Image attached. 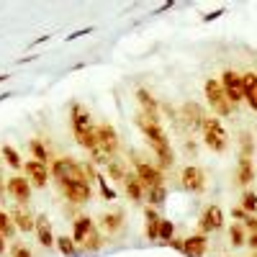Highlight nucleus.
<instances>
[{
  "mask_svg": "<svg viewBox=\"0 0 257 257\" xmlns=\"http://www.w3.org/2000/svg\"><path fill=\"white\" fill-rule=\"evenodd\" d=\"M24 170H26V180L34 188H47L49 185V165L29 160V162H24Z\"/></svg>",
  "mask_w": 257,
  "mask_h": 257,
  "instance_id": "f8f14e48",
  "label": "nucleus"
},
{
  "mask_svg": "<svg viewBox=\"0 0 257 257\" xmlns=\"http://www.w3.org/2000/svg\"><path fill=\"white\" fill-rule=\"evenodd\" d=\"M100 226L105 234H111V237H116V234L126 226V213L121 208H113V211H105L100 213Z\"/></svg>",
  "mask_w": 257,
  "mask_h": 257,
  "instance_id": "6ab92c4d",
  "label": "nucleus"
},
{
  "mask_svg": "<svg viewBox=\"0 0 257 257\" xmlns=\"http://www.w3.org/2000/svg\"><path fill=\"white\" fill-rule=\"evenodd\" d=\"M34 234H36V242L44 247V249L57 247V237H54V231H52V221H49L47 213H39V216H36V229H34Z\"/></svg>",
  "mask_w": 257,
  "mask_h": 257,
  "instance_id": "ddd939ff",
  "label": "nucleus"
},
{
  "mask_svg": "<svg viewBox=\"0 0 257 257\" xmlns=\"http://www.w3.org/2000/svg\"><path fill=\"white\" fill-rule=\"evenodd\" d=\"M57 249H59L64 257H77V254H80V244H77L72 237H57Z\"/></svg>",
  "mask_w": 257,
  "mask_h": 257,
  "instance_id": "cd10ccee",
  "label": "nucleus"
},
{
  "mask_svg": "<svg viewBox=\"0 0 257 257\" xmlns=\"http://www.w3.org/2000/svg\"><path fill=\"white\" fill-rule=\"evenodd\" d=\"M239 208H244L249 216H254V213H257V193H254V190H244V193H242Z\"/></svg>",
  "mask_w": 257,
  "mask_h": 257,
  "instance_id": "2f4dec72",
  "label": "nucleus"
},
{
  "mask_svg": "<svg viewBox=\"0 0 257 257\" xmlns=\"http://www.w3.org/2000/svg\"><path fill=\"white\" fill-rule=\"evenodd\" d=\"M8 196L18 203V206H29L31 203V183L24 175H13L8 178Z\"/></svg>",
  "mask_w": 257,
  "mask_h": 257,
  "instance_id": "9b49d317",
  "label": "nucleus"
},
{
  "mask_svg": "<svg viewBox=\"0 0 257 257\" xmlns=\"http://www.w3.org/2000/svg\"><path fill=\"white\" fill-rule=\"evenodd\" d=\"M231 216H234V219H242V224H244L249 213H247L244 208H239V206H234V208H231Z\"/></svg>",
  "mask_w": 257,
  "mask_h": 257,
  "instance_id": "4c0bfd02",
  "label": "nucleus"
},
{
  "mask_svg": "<svg viewBox=\"0 0 257 257\" xmlns=\"http://www.w3.org/2000/svg\"><path fill=\"white\" fill-rule=\"evenodd\" d=\"M234 183L247 188L254 183V167H252V160L249 157H239L237 160V170H234Z\"/></svg>",
  "mask_w": 257,
  "mask_h": 257,
  "instance_id": "4be33fe9",
  "label": "nucleus"
},
{
  "mask_svg": "<svg viewBox=\"0 0 257 257\" xmlns=\"http://www.w3.org/2000/svg\"><path fill=\"white\" fill-rule=\"evenodd\" d=\"M183 244H185V239H180V237H173L167 242V247H173V249H178V252H183Z\"/></svg>",
  "mask_w": 257,
  "mask_h": 257,
  "instance_id": "58836bf2",
  "label": "nucleus"
},
{
  "mask_svg": "<svg viewBox=\"0 0 257 257\" xmlns=\"http://www.w3.org/2000/svg\"><path fill=\"white\" fill-rule=\"evenodd\" d=\"M132 162H134V175L144 183V188H157V185H165V175H162V170L152 162H144L139 160L134 152H132Z\"/></svg>",
  "mask_w": 257,
  "mask_h": 257,
  "instance_id": "39448f33",
  "label": "nucleus"
},
{
  "mask_svg": "<svg viewBox=\"0 0 257 257\" xmlns=\"http://www.w3.org/2000/svg\"><path fill=\"white\" fill-rule=\"evenodd\" d=\"M29 152H31V160L49 165V149L44 147V142H41V139H36V137L29 139Z\"/></svg>",
  "mask_w": 257,
  "mask_h": 257,
  "instance_id": "a878e982",
  "label": "nucleus"
},
{
  "mask_svg": "<svg viewBox=\"0 0 257 257\" xmlns=\"http://www.w3.org/2000/svg\"><path fill=\"white\" fill-rule=\"evenodd\" d=\"M219 82H221V88H224V93H226V98H229L231 105H237L239 100H244V80H242V72L224 70L221 77H219Z\"/></svg>",
  "mask_w": 257,
  "mask_h": 257,
  "instance_id": "423d86ee",
  "label": "nucleus"
},
{
  "mask_svg": "<svg viewBox=\"0 0 257 257\" xmlns=\"http://www.w3.org/2000/svg\"><path fill=\"white\" fill-rule=\"evenodd\" d=\"M137 126H139V132L144 134L147 144L152 147V152H155V160L160 162V167H173L175 162V155H173V147H170V139H167V132L162 128L160 121H152V118H147L142 111L134 116Z\"/></svg>",
  "mask_w": 257,
  "mask_h": 257,
  "instance_id": "f257e3e1",
  "label": "nucleus"
},
{
  "mask_svg": "<svg viewBox=\"0 0 257 257\" xmlns=\"http://www.w3.org/2000/svg\"><path fill=\"white\" fill-rule=\"evenodd\" d=\"M252 152H254L252 134L249 132H242V137H239V157H249L252 160Z\"/></svg>",
  "mask_w": 257,
  "mask_h": 257,
  "instance_id": "72a5a7b5",
  "label": "nucleus"
},
{
  "mask_svg": "<svg viewBox=\"0 0 257 257\" xmlns=\"http://www.w3.org/2000/svg\"><path fill=\"white\" fill-rule=\"evenodd\" d=\"M105 175H108L111 180H116V183H123L126 170H123V165H121L118 160H111L108 165H105Z\"/></svg>",
  "mask_w": 257,
  "mask_h": 257,
  "instance_id": "7c9ffc66",
  "label": "nucleus"
},
{
  "mask_svg": "<svg viewBox=\"0 0 257 257\" xmlns=\"http://www.w3.org/2000/svg\"><path fill=\"white\" fill-rule=\"evenodd\" d=\"M93 229H95V224H93L90 216H77V219L72 221V239H75L77 244H82V239L88 237Z\"/></svg>",
  "mask_w": 257,
  "mask_h": 257,
  "instance_id": "b1692460",
  "label": "nucleus"
},
{
  "mask_svg": "<svg viewBox=\"0 0 257 257\" xmlns=\"http://www.w3.org/2000/svg\"><path fill=\"white\" fill-rule=\"evenodd\" d=\"M59 190H62L64 201H70V203H88L93 196L88 183H64V185H59Z\"/></svg>",
  "mask_w": 257,
  "mask_h": 257,
  "instance_id": "4468645a",
  "label": "nucleus"
},
{
  "mask_svg": "<svg viewBox=\"0 0 257 257\" xmlns=\"http://www.w3.org/2000/svg\"><path fill=\"white\" fill-rule=\"evenodd\" d=\"M180 183L188 193H196V196H201V193L206 190V173L203 167L198 165H185L180 170Z\"/></svg>",
  "mask_w": 257,
  "mask_h": 257,
  "instance_id": "0eeeda50",
  "label": "nucleus"
},
{
  "mask_svg": "<svg viewBox=\"0 0 257 257\" xmlns=\"http://www.w3.org/2000/svg\"><path fill=\"white\" fill-rule=\"evenodd\" d=\"M121 185H123V193H126L128 201H134V203H142V201H144L147 188H144V183H142L134 173H126V178H123Z\"/></svg>",
  "mask_w": 257,
  "mask_h": 257,
  "instance_id": "aec40b11",
  "label": "nucleus"
},
{
  "mask_svg": "<svg viewBox=\"0 0 257 257\" xmlns=\"http://www.w3.org/2000/svg\"><path fill=\"white\" fill-rule=\"evenodd\" d=\"M103 244H105V242H103V237H100L98 229H93L88 237L82 239V249H85V252H98V249H103Z\"/></svg>",
  "mask_w": 257,
  "mask_h": 257,
  "instance_id": "c85d7f7f",
  "label": "nucleus"
},
{
  "mask_svg": "<svg viewBox=\"0 0 257 257\" xmlns=\"http://www.w3.org/2000/svg\"><path fill=\"white\" fill-rule=\"evenodd\" d=\"M8 252V242H6V237L0 234V254H6Z\"/></svg>",
  "mask_w": 257,
  "mask_h": 257,
  "instance_id": "37998d69",
  "label": "nucleus"
},
{
  "mask_svg": "<svg viewBox=\"0 0 257 257\" xmlns=\"http://www.w3.org/2000/svg\"><path fill=\"white\" fill-rule=\"evenodd\" d=\"M201 134H203V142H206V147L211 149V152L224 155L229 149V134H226V128H224L219 116H208L201 126Z\"/></svg>",
  "mask_w": 257,
  "mask_h": 257,
  "instance_id": "f03ea898",
  "label": "nucleus"
},
{
  "mask_svg": "<svg viewBox=\"0 0 257 257\" xmlns=\"http://www.w3.org/2000/svg\"><path fill=\"white\" fill-rule=\"evenodd\" d=\"M203 93H206V103L211 105V111L216 113V116H231L234 113V105L229 103L224 88H221V82L216 77H208L206 85H203Z\"/></svg>",
  "mask_w": 257,
  "mask_h": 257,
  "instance_id": "20e7f679",
  "label": "nucleus"
},
{
  "mask_svg": "<svg viewBox=\"0 0 257 257\" xmlns=\"http://www.w3.org/2000/svg\"><path fill=\"white\" fill-rule=\"evenodd\" d=\"M8 77H11V75H0V82H6Z\"/></svg>",
  "mask_w": 257,
  "mask_h": 257,
  "instance_id": "49530a36",
  "label": "nucleus"
},
{
  "mask_svg": "<svg viewBox=\"0 0 257 257\" xmlns=\"http://www.w3.org/2000/svg\"><path fill=\"white\" fill-rule=\"evenodd\" d=\"M244 229H249V231H257V216H247V221H244Z\"/></svg>",
  "mask_w": 257,
  "mask_h": 257,
  "instance_id": "ea45409f",
  "label": "nucleus"
},
{
  "mask_svg": "<svg viewBox=\"0 0 257 257\" xmlns=\"http://www.w3.org/2000/svg\"><path fill=\"white\" fill-rule=\"evenodd\" d=\"M137 103H139V111L147 116V118H152V121H160V100L149 93L147 88H137Z\"/></svg>",
  "mask_w": 257,
  "mask_h": 257,
  "instance_id": "2eb2a0df",
  "label": "nucleus"
},
{
  "mask_svg": "<svg viewBox=\"0 0 257 257\" xmlns=\"http://www.w3.org/2000/svg\"><path fill=\"white\" fill-rule=\"evenodd\" d=\"M95 134H98V144H100V152H105L108 157H116L118 149H121V142H118V132L111 126V123H100L95 126Z\"/></svg>",
  "mask_w": 257,
  "mask_h": 257,
  "instance_id": "1a4fd4ad",
  "label": "nucleus"
},
{
  "mask_svg": "<svg viewBox=\"0 0 257 257\" xmlns=\"http://www.w3.org/2000/svg\"><path fill=\"white\" fill-rule=\"evenodd\" d=\"M224 226V211L221 206L216 203H208L201 213V219H198V231L201 234H211V231H219Z\"/></svg>",
  "mask_w": 257,
  "mask_h": 257,
  "instance_id": "9d476101",
  "label": "nucleus"
},
{
  "mask_svg": "<svg viewBox=\"0 0 257 257\" xmlns=\"http://www.w3.org/2000/svg\"><path fill=\"white\" fill-rule=\"evenodd\" d=\"M247 247L249 249H257V231H252L249 237H247Z\"/></svg>",
  "mask_w": 257,
  "mask_h": 257,
  "instance_id": "a19ab883",
  "label": "nucleus"
},
{
  "mask_svg": "<svg viewBox=\"0 0 257 257\" xmlns=\"http://www.w3.org/2000/svg\"><path fill=\"white\" fill-rule=\"evenodd\" d=\"M229 244L237 247V249L247 244V231H244V224H242V221H234V224L229 226Z\"/></svg>",
  "mask_w": 257,
  "mask_h": 257,
  "instance_id": "393cba45",
  "label": "nucleus"
},
{
  "mask_svg": "<svg viewBox=\"0 0 257 257\" xmlns=\"http://www.w3.org/2000/svg\"><path fill=\"white\" fill-rule=\"evenodd\" d=\"M70 126H72L75 139L95 128V126H93V118H90V111L85 108L82 103H72V105H70Z\"/></svg>",
  "mask_w": 257,
  "mask_h": 257,
  "instance_id": "6e6552de",
  "label": "nucleus"
},
{
  "mask_svg": "<svg viewBox=\"0 0 257 257\" xmlns=\"http://www.w3.org/2000/svg\"><path fill=\"white\" fill-rule=\"evenodd\" d=\"M11 219H13V224H16V229L18 231H24V234H31L34 229H36V216L31 213V208L29 206H13V211H11Z\"/></svg>",
  "mask_w": 257,
  "mask_h": 257,
  "instance_id": "f3484780",
  "label": "nucleus"
},
{
  "mask_svg": "<svg viewBox=\"0 0 257 257\" xmlns=\"http://www.w3.org/2000/svg\"><path fill=\"white\" fill-rule=\"evenodd\" d=\"M18 229H16V224H13V219H11V213H6V211H0V234L8 239V237H13Z\"/></svg>",
  "mask_w": 257,
  "mask_h": 257,
  "instance_id": "473e14b6",
  "label": "nucleus"
},
{
  "mask_svg": "<svg viewBox=\"0 0 257 257\" xmlns=\"http://www.w3.org/2000/svg\"><path fill=\"white\" fill-rule=\"evenodd\" d=\"M160 224H162V216L157 213V208L144 206V237H147V242H160Z\"/></svg>",
  "mask_w": 257,
  "mask_h": 257,
  "instance_id": "a211bd4d",
  "label": "nucleus"
},
{
  "mask_svg": "<svg viewBox=\"0 0 257 257\" xmlns=\"http://www.w3.org/2000/svg\"><path fill=\"white\" fill-rule=\"evenodd\" d=\"M249 257H257V249H252V252H249Z\"/></svg>",
  "mask_w": 257,
  "mask_h": 257,
  "instance_id": "de8ad7c7",
  "label": "nucleus"
},
{
  "mask_svg": "<svg viewBox=\"0 0 257 257\" xmlns=\"http://www.w3.org/2000/svg\"><path fill=\"white\" fill-rule=\"evenodd\" d=\"M221 13H224V11H216V13H208V16H206V21H213V18H219Z\"/></svg>",
  "mask_w": 257,
  "mask_h": 257,
  "instance_id": "a18cd8bd",
  "label": "nucleus"
},
{
  "mask_svg": "<svg viewBox=\"0 0 257 257\" xmlns=\"http://www.w3.org/2000/svg\"><path fill=\"white\" fill-rule=\"evenodd\" d=\"M88 31H90V29H82V31H75V34H70L67 39H70V41H72V39H80V36H85V34H88Z\"/></svg>",
  "mask_w": 257,
  "mask_h": 257,
  "instance_id": "c03bdc74",
  "label": "nucleus"
},
{
  "mask_svg": "<svg viewBox=\"0 0 257 257\" xmlns=\"http://www.w3.org/2000/svg\"><path fill=\"white\" fill-rule=\"evenodd\" d=\"M244 80V100L252 111H257V72H242Z\"/></svg>",
  "mask_w": 257,
  "mask_h": 257,
  "instance_id": "5701e85b",
  "label": "nucleus"
},
{
  "mask_svg": "<svg viewBox=\"0 0 257 257\" xmlns=\"http://www.w3.org/2000/svg\"><path fill=\"white\" fill-rule=\"evenodd\" d=\"M98 185H100V196H103L105 201H116V190H111L108 180H105V178H100V175H98Z\"/></svg>",
  "mask_w": 257,
  "mask_h": 257,
  "instance_id": "e433bc0d",
  "label": "nucleus"
},
{
  "mask_svg": "<svg viewBox=\"0 0 257 257\" xmlns=\"http://www.w3.org/2000/svg\"><path fill=\"white\" fill-rule=\"evenodd\" d=\"M173 237H175V224L167 221V219H162V224H160V242L167 244Z\"/></svg>",
  "mask_w": 257,
  "mask_h": 257,
  "instance_id": "f704fd0d",
  "label": "nucleus"
},
{
  "mask_svg": "<svg viewBox=\"0 0 257 257\" xmlns=\"http://www.w3.org/2000/svg\"><path fill=\"white\" fill-rule=\"evenodd\" d=\"M11 257H34L31 247H26L24 242H13L11 244Z\"/></svg>",
  "mask_w": 257,
  "mask_h": 257,
  "instance_id": "c9c22d12",
  "label": "nucleus"
},
{
  "mask_svg": "<svg viewBox=\"0 0 257 257\" xmlns=\"http://www.w3.org/2000/svg\"><path fill=\"white\" fill-rule=\"evenodd\" d=\"M8 180H3V175H0V201H3V196L8 193V185H6Z\"/></svg>",
  "mask_w": 257,
  "mask_h": 257,
  "instance_id": "79ce46f5",
  "label": "nucleus"
},
{
  "mask_svg": "<svg viewBox=\"0 0 257 257\" xmlns=\"http://www.w3.org/2000/svg\"><path fill=\"white\" fill-rule=\"evenodd\" d=\"M52 178H54L59 185H64V183H88V185H90V180H88V175H85L82 165L75 162L72 157H59V160H54V162H52Z\"/></svg>",
  "mask_w": 257,
  "mask_h": 257,
  "instance_id": "7ed1b4c3",
  "label": "nucleus"
},
{
  "mask_svg": "<svg viewBox=\"0 0 257 257\" xmlns=\"http://www.w3.org/2000/svg\"><path fill=\"white\" fill-rule=\"evenodd\" d=\"M206 249H208V239L206 234H190V237H185V244H183V254L188 257H206Z\"/></svg>",
  "mask_w": 257,
  "mask_h": 257,
  "instance_id": "412c9836",
  "label": "nucleus"
},
{
  "mask_svg": "<svg viewBox=\"0 0 257 257\" xmlns=\"http://www.w3.org/2000/svg\"><path fill=\"white\" fill-rule=\"evenodd\" d=\"M180 118H183L190 128H201L203 121H206L208 116H206V111H203V105H201V103L188 100V103H183V108H180Z\"/></svg>",
  "mask_w": 257,
  "mask_h": 257,
  "instance_id": "dca6fc26",
  "label": "nucleus"
},
{
  "mask_svg": "<svg viewBox=\"0 0 257 257\" xmlns=\"http://www.w3.org/2000/svg\"><path fill=\"white\" fill-rule=\"evenodd\" d=\"M165 198H167V188L165 185H157V188H149L147 190V201H149V206H162L165 203Z\"/></svg>",
  "mask_w": 257,
  "mask_h": 257,
  "instance_id": "c756f323",
  "label": "nucleus"
},
{
  "mask_svg": "<svg viewBox=\"0 0 257 257\" xmlns=\"http://www.w3.org/2000/svg\"><path fill=\"white\" fill-rule=\"evenodd\" d=\"M0 157H3V162H6L8 167H13V170L24 167V160H21L18 149H16V147H11V144H3V147H0Z\"/></svg>",
  "mask_w": 257,
  "mask_h": 257,
  "instance_id": "bb28decb",
  "label": "nucleus"
}]
</instances>
